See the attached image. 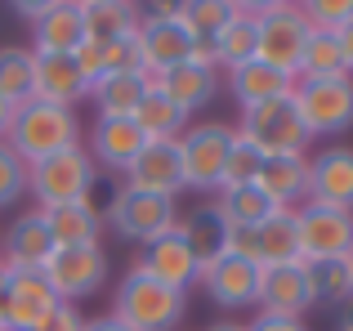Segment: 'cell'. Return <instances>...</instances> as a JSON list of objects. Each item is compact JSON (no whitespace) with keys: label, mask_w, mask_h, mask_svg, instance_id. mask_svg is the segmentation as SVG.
<instances>
[{"label":"cell","mask_w":353,"mask_h":331,"mask_svg":"<svg viewBox=\"0 0 353 331\" xmlns=\"http://www.w3.org/2000/svg\"><path fill=\"white\" fill-rule=\"evenodd\" d=\"M5 143L18 152L23 166H36L45 157H59L68 148H81V121H77V108H54V103H23L14 112V126H9Z\"/></svg>","instance_id":"1"},{"label":"cell","mask_w":353,"mask_h":331,"mask_svg":"<svg viewBox=\"0 0 353 331\" xmlns=\"http://www.w3.org/2000/svg\"><path fill=\"white\" fill-rule=\"evenodd\" d=\"M183 314H188V296L152 282L139 269H130L121 278V287L112 296V318L125 323L130 331H174L183 323Z\"/></svg>","instance_id":"2"},{"label":"cell","mask_w":353,"mask_h":331,"mask_svg":"<svg viewBox=\"0 0 353 331\" xmlns=\"http://www.w3.org/2000/svg\"><path fill=\"white\" fill-rule=\"evenodd\" d=\"M309 32L313 27H309V18H304L300 5H286V0L255 5V59L268 63V68L295 77Z\"/></svg>","instance_id":"3"},{"label":"cell","mask_w":353,"mask_h":331,"mask_svg":"<svg viewBox=\"0 0 353 331\" xmlns=\"http://www.w3.org/2000/svg\"><path fill=\"white\" fill-rule=\"evenodd\" d=\"M233 139L237 130L224 121H201V126H188L179 134V161H183V188L192 192H210L215 197L224 188V170H228V157H233Z\"/></svg>","instance_id":"4"},{"label":"cell","mask_w":353,"mask_h":331,"mask_svg":"<svg viewBox=\"0 0 353 331\" xmlns=\"http://www.w3.org/2000/svg\"><path fill=\"white\" fill-rule=\"evenodd\" d=\"M99 166L85 148H68L59 157H45L36 166H27V192H32L36 210H54L68 201H90Z\"/></svg>","instance_id":"5"},{"label":"cell","mask_w":353,"mask_h":331,"mask_svg":"<svg viewBox=\"0 0 353 331\" xmlns=\"http://www.w3.org/2000/svg\"><path fill=\"white\" fill-rule=\"evenodd\" d=\"M233 130L259 157H309V143H313V134L304 130L291 99H273L264 108L241 112V126H233Z\"/></svg>","instance_id":"6"},{"label":"cell","mask_w":353,"mask_h":331,"mask_svg":"<svg viewBox=\"0 0 353 331\" xmlns=\"http://www.w3.org/2000/svg\"><path fill=\"white\" fill-rule=\"evenodd\" d=\"M45 282L59 296V305H77L103 291L108 282V251L99 246H59V251L45 260Z\"/></svg>","instance_id":"7"},{"label":"cell","mask_w":353,"mask_h":331,"mask_svg":"<svg viewBox=\"0 0 353 331\" xmlns=\"http://www.w3.org/2000/svg\"><path fill=\"white\" fill-rule=\"evenodd\" d=\"M295 228H300V260H349L353 255V210L304 201L295 206Z\"/></svg>","instance_id":"8"},{"label":"cell","mask_w":353,"mask_h":331,"mask_svg":"<svg viewBox=\"0 0 353 331\" xmlns=\"http://www.w3.org/2000/svg\"><path fill=\"white\" fill-rule=\"evenodd\" d=\"M295 112H300L304 130L318 134H345L353 126V77H336V81H295L291 94Z\"/></svg>","instance_id":"9"},{"label":"cell","mask_w":353,"mask_h":331,"mask_svg":"<svg viewBox=\"0 0 353 331\" xmlns=\"http://www.w3.org/2000/svg\"><path fill=\"white\" fill-rule=\"evenodd\" d=\"M108 224L117 228L125 242H157V237L174 233L179 228V201L174 197H157V192H134V188H121L112 210H108Z\"/></svg>","instance_id":"10"},{"label":"cell","mask_w":353,"mask_h":331,"mask_svg":"<svg viewBox=\"0 0 353 331\" xmlns=\"http://www.w3.org/2000/svg\"><path fill=\"white\" fill-rule=\"evenodd\" d=\"M18 14L32 23V54H77L85 45L81 0H36L18 5Z\"/></svg>","instance_id":"11"},{"label":"cell","mask_w":353,"mask_h":331,"mask_svg":"<svg viewBox=\"0 0 353 331\" xmlns=\"http://www.w3.org/2000/svg\"><path fill=\"white\" fill-rule=\"evenodd\" d=\"M259 278H264L259 264L233 260V255H215V260L201 264L197 287L206 291L210 305H219V309H246V305H259Z\"/></svg>","instance_id":"12"},{"label":"cell","mask_w":353,"mask_h":331,"mask_svg":"<svg viewBox=\"0 0 353 331\" xmlns=\"http://www.w3.org/2000/svg\"><path fill=\"white\" fill-rule=\"evenodd\" d=\"M125 188L157 192V197H179L183 192V161L174 139H148L139 157L125 166Z\"/></svg>","instance_id":"13"},{"label":"cell","mask_w":353,"mask_h":331,"mask_svg":"<svg viewBox=\"0 0 353 331\" xmlns=\"http://www.w3.org/2000/svg\"><path fill=\"white\" fill-rule=\"evenodd\" d=\"M134 269L148 273L152 282H161V287L188 296V287H197L201 264H197V255H192V246L183 242V233L174 228V233H165V237H157V242L143 246V255L134 260Z\"/></svg>","instance_id":"14"},{"label":"cell","mask_w":353,"mask_h":331,"mask_svg":"<svg viewBox=\"0 0 353 331\" xmlns=\"http://www.w3.org/2000/svg\"><path fill=\"white\" fill-rule=\"evenodd\" d=\"M54 255V237H50V224H45L41 210H27L18 215L14 224L5 228V242H0V264L9 273H27V269H45V260Z\"/></svg>","instance_id":"15"},{"label":"cell","mask_w":353,"mask_h":331,"mask_svg":"<svg viewBox=\"0 0 353 331\" xmlns=\"http://www.w3.org/2000/svg\"><path fill=\"white\" fill-rule=\"evenodd\" d=\"M139 36V59H143V72L148 77H165L170 68H179V63H188V32H183L174 18H139L134 27Z\"/></svg>","instance_id":"16"},{"label":"cell","mask_w":353,"mask_h":331,"mask_svg":"<svg viewBox=\"0 0 353 331\" xmlns=\"http://www.w3.org/2000/svg\"><path fill=\"white\" fill-rule=\"evenodd\" d=\"M309 201L353 210V148L331 143L318 157H309Z\"/></svg>","instance_id":"17"},{"label":"cell","mask_w":353,"mask_h":331,"mask_svg":"<svg viewBox=\"0 0 353 331\" xmlns=\"http://www.w3.org/2000/svg\"><path fill=\"white\" fill-rule=\"evenodd\" d=\"M54 305H59V296L50 291V282H45L41 269L9 273V296H5V327L9 331H32L41 318L54 314Z\"/></svg>","instance_id":"18"},{"label":"cell","mask_w":353,"mask_h":331,"mask_svg":"<svg viewBox=\"0 0 353 331\" xmlns=\"http://www.w3.org/2000/svg\"><path fill=\"white\" fill-rule=\"evenodd\" d=\"M36 99L54 108H77L90 99V81L77 68V54H36Z\"/></svg>","instance_id":"19"},{"label":"cell","mask_w":353,"mask_h":331,"mask_svg":"<svg viewBox=\"0 0 353 331\" xmlns=\"http://www.w3.org/2000/svg\"><path fill=\"white\" fill-rule=\"evenodd\" d=\"M255 188L268 197L273 210H295L309 201V157H264Z\"/></svg>","instance_id":"20"},{"label":"cell","mask_w":353,"mask_h":331,"mask_svg":"<svg viewBox=\"0 0 353 331\" xmlns=\"http://www.w3.org/2000/svg\"><path fill=\"white\" fill-rule=\"evenodd\" d=\"M304 309H313L309 300V278L300 264H273L259 278V314H282V318H304Z\"/></svg>","instance_id":"21"},{"label":"cell","mask_w":353,"mask_h":331,"mask_svg":"<svg viewBox=\"0 0 353 331\" xmlns=\"http://www.w3.org/2000/svg\"><path fill=\"white\" fill-rule=\"evenodd\" d=\"M228 90H233L241 112H250V108H264V103H273V99H291L295 94V77H286V72L250 59V63H241V68L228 72Z\"/></svg>","instance_id":"22"},{"label":"cell","mask_w":353,"mask_h":331,"mask_svg":"<svg viewBox=\"0 0 353 331\" xmlns=\"http://www.w3.org/2000/svg\"><path fill=\"white\" fill-rule=\"evenodd\" d=\"M148 90H152V77L143 72H108L90 86V99L99 108V121H134Z\"/></svg>","instance_id":"23"},{"label":"cell","mask_w":353,"mask_h":331,"mask_svg":"<svg viewBox=\"0 0 353 331\" xmlns=\"http://www.w3.org/2000/svg\"><path fill=\"white\" fill-rule=\"evenodd\" d=\"M152 86L161 90L183 117H192V112H201V108L219 94V72L197 68V63H179V68H170L165 77H157Z\"/></svg>","instance_id":"24"},{"label":"cell","mask_w":353,"mask_h":331,"mask_svg":"<svg viewBox=\"0 0 353 331\" xmlns=\"http://www.w3.org/2000/svg\"><path fill=\"white\" fill-rule=\"evenodd\" d=\"M45 224H50L54 251L59 246H99V233H103V215L94 210V201H68V206L41 210Z\"/></svg>","instance_id":"25"},{"label":"cell","mask_w":353,"mask_h":331,"mask_svg":"<svg viewBox=\"0 0 353 331\" xmlns=\"http://www.w3.org/2000/svg\"><path fill=\"white\" fill-rule=\"evenodd\" d=\"M255 260H259V269L300 264V228H295V210H273V215L255 228Z\"/></svg>","instance_id":"26"},{"label":"cell","mask_w":353,"mask_h":331,"mask_svg":"<svg viewBox=\"0 0 353 331\" xmlns=\"http://www.w3.org/2000/svg\"><path fill=\"white\" fill-rule=\"evenodd\" d=\"M143 130H139L134 121H99L94 134H90V157L94 166H112V170H125L130 161L139 157V148H143Z\"/></svg>","instance_id":"27"},{"label":"cell","mask_w":353,"mask_h":331,"mask_svg":"<svg viewBox=\"0 0 353 331\" xmlns=\"http://www.w3.org/2000/svg\"><path fill=\"white\" fill-rule=\"evenodd\" d=\"M210 45H215V63L228 72L255 59V5H241L237 0V14L210 36Z\"/></svg>","instance_id":"28"},{"label":"cell","mask_w":353,"mask_h":331,"mask_svg":"<svg viewBox=\"0 0 353 331\" xmlns=\"http://www.w3.org/2000/svg\"><path fill=\"white\" fill-rule=\"evenodd\" d=\"M85 18V41H117L139 27V5L130 0H81Z\"/></svg>","instance_id":"29"},{"label":"cell","mask_w":353,"mask_h":331,"mask_svg":"<svg viewBox=\"0 0 353 331\" xmlns=\"http://www.w3.org/2000/svg\"><path fill=\"white\" fill-rule=\"evenodd\" d=\"M336 77H349V72H345V54H340V36L313 27L309 41H304L295 81H336Z\"/></svg>","instance_id":"30"},{"label":"cell","mask_w":353,"mask_h":331,"mask_svg":"<svg viewBox=\"0 0 353 331\" xmlns=\"http://www.w3.org/2000/svg\"><path fill=\"white\" fill-rule=\"evenodd\" d=\"M304 278H309V300L327 309H345L353 300V278H349V260H318L304 264Z\"/></svg>","instance_id":"31"},{"label":"cell","mask_w":353,"mask_h":331,"mask_svg":"<svg viewBox=\"0 0 353 331\" xmlns=\"http://www.w3.org/2000/svg\"><path fill=\"white\" fill-rule=\"evenodd\" d=\"M0 94L14 108L36 99V54L23 45H5L0 50Z\"/></svg>","instance_id":"32"},{"label":"cell","mask_w":353,"mask_h":331,"mask_svg":"<svg viewBox=\"0 0 353 331\" xmlns=\"http://www.w3.org/2000/svg\"><path fill=\"white\" fill-rule=\"evenodd\" d=\"M215 210L224 215L228 228H259L268 215H273L268 197L255 188V183H241V188H219L215 192Z\"/></svg>","instance_id":"33"},{"label":"cell","mask_w":353,"mask_h":331,"mask_svg":"<svg viewBox=\"0 0 353 331\" xmlns=\"http://www.w3.org/2000/svg\"><path fill=\"white\" fill-rule=\"evenodd\" d=\"M179 233H183V242L192 246L197 264H206V260H215V255L224 251L228 224H224V215L215 210V201H210V206H197L188 219H179Z\"/></svg>","instance_id":"34"},{"label":"cell","mask_w":353,"mask_h":331,"mask_svg":"<svg viewBox=\"0 0 353 331\" xmlns=\"http://www.w3.org/2000/svg\"><path fill=\"white\" fill-rule=\"evenodd\" d=\"M134 126L143 130V139H179V134L188 130V117L152 86L143 94V103H139V112H134Z\"/></svg>","instance_id":"35"},{"label":"cell","mask_w":353,"mask_h":331,"mask_svg":"<svg viewBox=\"0 0 353 331\" xmlns=\"http://www.w3.org/2000/svg\"><path fill=\"white\" fill-rule=\"evenodd\" d=\"M233 14H237V0H183L174 23L188 32V41H210Z\"/></svg>","instance_id":"36"},{"label":"cell","mask_w":353,"mask_h":331,"mask_svg":"<svg viewBox=\"0 0 353 331\" xmlns=\"http://www.w3.org/2000/svg\"><path fill=\"white\" fill-rule=\"evenodd\" d=\"M18 197H27V166L0 139V206H14Z\"/></svg>","instance_id":"37"},{"label":"cell","mask_w":353,"mask_h":331,"mask_svg":"<svg viewBox=\"0 0 353 331\" xmlns=\"http://www.w3.org/2000/svg\"><path fill=\"white\" fill-rule=\"evenodd\" d=\"M103 50V77L108 72H143V59H139V36H117V41H99ZM148 77V72H143Z\"/></svg>","instance_id":"38"},{"label":"cell","mask_w":353,"mask_h":331,"mask_svg":"<svg viewBox=\"0 0 353 331\" xmlns=\"http://www.w3.org/2000/svg\"><path fill=\"white\" fill-rule=\"evenodd\" d=\"M259 166H264V157H259L255 148H250L246 139H233V157H228V170H224V188H241V183H255Z\"/></svg>","instance_id":"39"},{"label":"cell","mask_w":353,"mask_h":331,"mask_svg":"<svg viewBox=\"0 0 353 331\" xmlns=\"http://www.w3.org/2000/svg\"><path fill=\"white\" fill-rule=\"evenodd\" d=\"M300 9L309 27H322V32H340L345 23H353V0H309Z\"/></svg>","instance_id":"40"},{"label":"cell","mask_w":353,"mask_h":331,"mask_svg":"<svg viewBox=\"0 0 353 331\" xmlns=\"http://www.w3.org/2000/svg\"><path fill=\"white\" fill-rule=\"evenodd\" d=\"M81 327H85V318H81L77 305H54V314L41 318L32 331H81Z\"/></svg>","instance_id":"41"},{"label":"cell","mask_w":353,"mask_h":331,"mask_svg":"<svg viewBox=\"0 0 353 331\" xmlns=\"http://www.w3.org/2000/svg\"><path fill=\"white\" fill-rule=\"evenodd\" d=\"M246 331H309V323L304 318H282V314H255Z\"/></svg>","instance_id":"42"},{"label":"cell","mask_w":353,"mask_h":331,"mask_svg":"<svg viewBox=\"0 0 353 331\" xmlns=\"http://www.w3.org/2000/svg\"><path fill=\"white\" fill-rule=\"evenodd\" d=\"M336 36H340V54H345V72L353 77V23H345Z\"/></svg>","instance_id":"43"},{"label":"cell","mask_w":353,"mask_h":331,"mask_svg":"<svg viewBox=\"0 0 353 331\" xmlns=\"http://www.w3.org/2000/svg\"><path fill=\"white\" fill-rule=\"evenodd\" d=\"M81 331H130V327L117 323L112 314H103V318H85V327H81Z\"/></svg>","instance_id":"44"},{"label":"cell","mask_w":353,"mask_h":331,"mask_svg":"<svg viewBox=\"0 0 353 331\" xmlns=\"http://www.w3.org/2000/svg\"><path fill=\"white\" fill-rule=\"evenodd\" d=\"M14 112H18V108L9 103L5 94H0V139H5V134H9V126H14Z\"/></svg>","instance_id":"45"},{"label":"cell","mask_w":353,"mask_h":331,"mask_svg":"<svg viewBox=\"0 0 353 331\" xmlns=\"http://www.w3.org/2000/svg\"><path fill=\"white\" fill-rule=\"evenodd\" d=\"M5 296H9V273H5V264H0V331H9L5 327Z\"/></svg>","instance_id":"46"},{"label":"cell","mask_w":353,"mask_h":331,"mask_svg":"<svg viewBox=\"0 0 353 331\" xmlns=\"http://www.w3.org/2000/svg\"><path fill=\"white\" fill-rule=\"evenodd\" d=\"M340 331H353V300L340 309Z\"/></svg>","instance_id":"47"},{"label":"cell","mask_w":353,"mask_h":331,"mask_svg":"<svg viewBox=\"0 0 353 331\" xmlns=\"http://www.w3.org/2000/svg\"><path fill=\"white\" fill-rule=\"evenodd\" d=\"M210 331H246V323H215Z\"/></svg>","instance_id":"48"},{"label":"cell","mask_w":353,"mask_h":331,"mask_svg":"<svg viewBox=\"0 0 353 331\" xmlns=\"http://www.w3.org/2000/svg\"><path fill=\"white\" fill-rule=\"evenodd\" d=\"M349 278H353V255H349Z\"/></svg>","instance_id":"49"}]
</instances>
